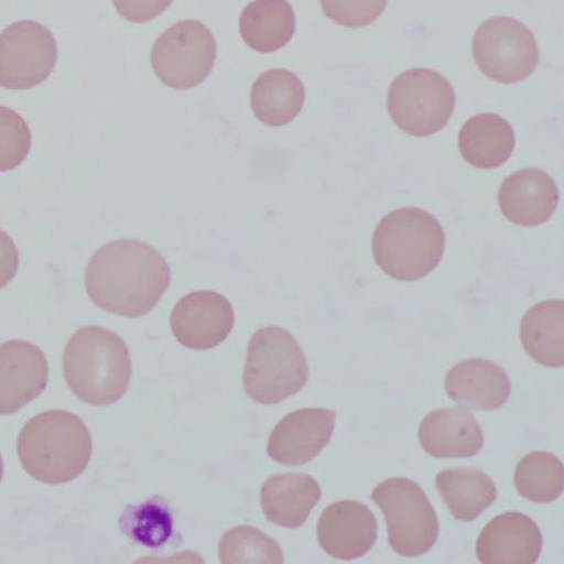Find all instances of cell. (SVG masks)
<instances>
[{"label": "cell", "instance_id": "obj_29", "mask_svg": "<svg viewBox=\"0 0 564 564\" xmlns=\"http://www.w3.org/2000/svg\"><path fill=\"white\" fill-rule=\"evenodd\" d=\"M325 15L348 29H361L375 23L384 12L388 0H321Z\"/></svg>", "mask_w": 564, "mask_h": 564}, {"label": "cell", "instance_id": "obj_24", "mask_svg": "<svg viewBox=\"0 0 564 564\" xmlns=\"http://www.w3.org/2000/svg\"><path fill=\"white\" fill-rule=\"evenodd\" d=\"M435 484L449 512L464 522L477 519L497 498L494 480L475 467L444 469Z\"/></svg>", "mask_w": 564, "mask_h": 564}, {"label": "cell", "instance_id": "obj_17", "mask_svg": "<svg viewBox=\"0 0 564 564\" xmlns=\"http://www.w3.org/2000/svg\"><path fill=\"white\" fill-rule=\"evenodd\" d=\"M447 395L471 410L494 411L501 408L511 393L507 372L490 360L471 358L452 367L445 377Z\"/></svg>", "mask_w": 564, "mask_h": 564}, {"label": "cell", "instance_id": "obj_12", "mask_svg": "<svg viewBox=\"0 0 564 564\" xmlns=\"http://www.w3.org/2000/svg\"><path fill=\"white\" fill-rule=\"evenodd\" d=\"M50 367L44 351L26 340L0 345V415L18 413L46 389Z\"/></svg>", "mask_w": 564, "mask_h": 564}, {"label": "cell", "instance_id": "obj_3", "mask_svg": "<svg viewBox=\"0 0 564 564\" xmlns=\"http://www.w3.org/2000/svg\"><path fill=\"white\" fill-rule=\"evenodd\" d=\"M66 381L76 397L107 406L121 400L132 378L130 350L115 332L87 326L69 339L64 354Z\"/></svg>", "mask_w": 564, "mask_h": 564}, {"label": "cell", "instance_id": "obj_32", "mask_svg": "<svg viewBox=\"0 0 564 564\" xmlns=\"http://www.w3.org/2000/svg\"><path fill=\"white\" fill-rule=\"evenodd\" d=\"M4 476V463L2 458V454H0V481H2Z\"/></svg>", "mask_w": 564, "mask_h": 564}, {"label": "cell", "instance_id": "obj_18", "mask_svg": "<svg viewBox=\"0 0 564 564\" xmlns=\"http://www.w3.org/2000/svg\"><path fill=\"white\" fill-rule=\"evenodd\" d=\"M419 441L435 458L476 456L484 446V433L474 414L463 408L430 412L421 422Z\"/></svg>", "mask_w": 564, "mask_h": 564}, {"label": "cell", "instance_id": "obj_23", "mask_svg": "<svg viewBox=\"0 0 564 564\" xmlns=\"http://www.w3.org/2000/svg\"><path fill=\"white\" fill-rule=\"evenodd\" d=\"M295 24L288 0H253L241 14L240 34L251 50L272 54L292 41Z\"/></svg>", "mask_w": 564, "mask_h": 564}, {"label": "cell", "instance_id": "obj_14", "mask_svg": "<svg viewBox=\"0 0 564 564\" xmlns=\"http://www.w3.org/2000/svg\"><path fill=\"white\" fill-rule=\"evenodd\" d=\"M336 412L327 409H301L283 417L273 430L268 454L285 466L313 460L329 443Z\"/></svg>", "mask_w": 564, "mask_h": 564}, {"label": "cell", "instance_id": "obj_31", "mask_svg": "<svg viewBox=\"0 0 564 564\" xmlns=\"http://www.w3.org/2000/svg\"><path fill=\"white\" fill-rule=\"evenodd\" d=\"M20 267V252L13 239L0 230V290L8 286L17 276Z\"/></svg>", "mask_w": 564, "mask_h": 564}, {"label": "cell", "instance_id": "obj_4", "mask_svg": "<svg viewBox=\"0 0 564 564\" xmlns=\"http://www.w3.org/2000/svg\"><path fill=\"white\" fill-rule=\"evenodd\" d=\"M444 250L445 235L438 220L414 207L387 215L372 238L377 265L398 281L425 278L438 267Z\"/></svg>", "mask_w": 564, "mask_h": 564}, {"label": "cell", "instance_id": "obj_15", "mask_svg": "<svg viewBox=\"0 0 564 564\" xmlns=\"http://www.w3.org/2000/svg\"><path fill=\"white\" fill-rule=\"evenodd\" d=\"M542 545L540 528L529 516L507 511L484 527L477 539L476 553L484 564H533Z\"/></svg>", "mask_w": 564, "mask_h": 564}, {"label": "cell", "instance_id": "obj_30", "mask_svg": "<svg viewBox=\"0 0 564 564\" xmlns=\"http://www.w3.org/2000/svg\"><path fill=\"white\" fill-rule=\"evenodd\" d=\"M174 0H113L118 13L131 23L144 24L161 17Z\"/></svg>", "mask_w": 564, "mask_h": 564}, {"label": "cell", "instance_id": "obj_25", "mask_svg": "<svg viewBox=\"0 0 564 564\" xmlns=\"http://www.w3.org/2000/svg\"><path fill=\"white\" fill-rule=\"evenodd\" d=\"M513 480L523 498L535 503L552 502L564 489L563 463L549 452L529 453L518 463Z\"/></svg>", "mask_w": 564, "mask_h": 564}, {"label": "cell", "instance_id": "obj_22", "mask_svg": "<svg viewBox=\"0 0 564 564\" xmlns=\"http://www.w3.org/2000/svg\"><path fill=\"white\" fill-rule=\"evenodd\" d=\"M305 97L304 85L295 74L273 69L256 80L251 90V107L262 123L280 128L297 118Z\"/></svg>", "mask_w": 564, "mask_h": 564}, {"label": "cell", "instance_id": "obj_2", "mask_svg": "<svg viewBox=\"0 0 564 564\" xmlns=\"http://www.w3.org/2000/svg\"><path fill=\"white\" fill-rule=\"evenodd\" d=\"M18 451L32 477L45 484L62 485L86 470L93 455V438L78 415L52 410L34 416L23 427Z\"/></svg>", "mask_w": 564, "mask_h": 564}, {"label": "cell", "instance_id": "obj_10", "mask_svg": "<svg viewBox=\"0 0 564 564\" xmlns=\"http://www.w3.org/2000/svg\"><path fill=\"white\" fill-rule=\"evenodd\" d=\"M58 62L52 32L32 21L18 22L0 35V86L28 90L45 83Z\"/></svg>", "mask_w": 564, "mask_h": 564}, {"label": "cell", "instance_id": "obj_13", "mask_svg": "<svg viewBox=\"0 0 564 564\" xmlns=\"http://www.w3.org/2000/svg\"><path fill=\"white\" fill-rule=\"evenodd\" d=\"M321 546L330 556L350 561L367 554L378 538V521L368 506L357 500L329 505L317 524Z\"/></svg>", "mask_w": 564, "mask_h": 564}, {"label": "cell", "instance_id": "obj_1", "mask_svg": "<svg viewBox=\"0 0 564 564\" xmlns=\"http://www.w3.org/2000/svg\"><path fill=\"white\" fill-rule=\"evenodd\" d=\"M172 271L152 246L121 239L100 248L86 271L87 293L105 312L124 317L151 313L171 286Z\"/></svg>", "mask_w": 564, "mask_h": 564}, {"label": "cell", "instance_id": "obj_11", "mask_svg": "<svg viewBox=\"0 0 564 564\" xmlns=\"http://www.w3.org/2000/svg\"><path fill=\"white\" fill-rule=\"evenodd\" d=\"M231 303L215 291H196L184 296L171 315L176 339L187 348L207 350L221 345L235 326Z\"/></svg>", "mask_w": 564, "mask_h": 564}, {"label": "cell", "instance_id": "obj_6", "mask_svg": "<svg viewBox=\"0 0 564 564\" xmlns=\"http://www.w3.org/2000/svg\"><path fill=\"white\" fill-rule=\"evenodd\" d=\"M371 499L384 514L389 543L398 554L420 556L434 546L440 535L438 518L417 482L405 477L386 479L375 488Z\"/></svg>", "mask_w": 564, "mask_h": 564}, {"label": "cell", "instance_id": "obj_20", "mask_svg": "<svg viewBox=\"0 0 564 564\" xmlns=\"http://www.w3.org/2000/svg\"><path fill=\"white\" fill-rule=\"evenodd\" d=\"M514 145V133L509 122L492 113L469 119L458 135L464 161L479 170L502 166L511 158Z\"/></svg>", "mask_w": 564, "mask_h": 564}, {"label": "cell", "instance_id": "obj_19", "mask_svg": "<svg viewBox=\"0 0 564 564\" xmlns=\"http://www.w3.org/2000/svg\"><path fill=\"white\" fill-rule=\"evenodd\" d=\"M322 498V488L303 473L278 474L261 489V505L267 518L281 527H302Z\"/></svg>", "mask_w": 564, "mask_h": 564}, {"label": "cell", "instance_id": "obj_16", "mask_svg": "<svg viewBox=\"0 0 564 564\" xmlns=\"http://www.w3.org/2000/svg\"><path fill=\"white\" fill-rule=\"evenodd\" d=\"M498 205L502 215L520 227L545 224L556 212L558 191L552 180L538 169H524L501 184Z\"/></svg>", "mask_w": 564, "mask_h": 564}, {"label": "cell", "instance_id": "obj_9", "mask_svg": "<svg viewBox=\"0 0 564 564\" xmlns=\"http://www.w3.org/2000/svg\"><path fill=\"white\" fill-rule=\"evenodd\" d=\"M217 45L212 32L200 22L184 21L156 41L152 66L159 79L176 90H189L212 74Z\"/></svg>", "mask_w": 564, "mask_h": 564}, {"label": "cell", "instance_id": "obj_21", "mask_svg": "<svg viewBox=\"0 0 564 564\" xmlns=\"http://www.w3.org/2000/svg\"><path fill=\"white\" fill-rule=\"evenodd\" d=\"M520 340L525 352L538 364L564 366V302L547 300L527 311L521 319Z\"/></svg>", "mask_w": 564, "mask_h": 564}, {"label": "cell", "instance_id": "obj_27", "mask_svg": "<svg viewBox=\"0 0 564 564\" xmlns=\"http://www.w3.org/2000/svg\"><path fill=\"white\" fill-rule=\"evenodd\" d=\"M120 524L131 540L152 549L164 545L174 531L172 512L156 499L128 507Z\"/></svg>", "mask_w": 564, "mask_h": 564}, {"label": "cell", "instance_id": "obj_28", "mask_svg": "<svg viewBox=\"0 0 564 564\" xmlns=\"http://www.w3.org/2000/svg\"><path fill=\"white\" fill-rule=\"evenodd\" d=\"M32 149V133L26 121L14 110L0 106V172L21 166Z\"/></svg>", "mask_w": 564, "mask_h": 564}, {"label": "cell", "instance_id": "obj_8", "mask_svg": "<svg viewBox=\"0 0 564 564\" xmlns=\"http://www.w3.org/2000/svg\"><path fill=\"white\" fill-rule=\"evenodd\" d=\"M473 55L480 72L501 85L527 79L539 64L533 34L509 18L491 19L478 28L473 39Z\"/></svg>", "mask_w": 564, "mask_h": 564}, {"label": "cell", "instance_id": "obj_26", "mask_svg": "<svg viewBox=\"0 0 564 564\" xmlns=\"http://www.w3.org/2000/svg\"><path fill=\"white\" fill-rule=\"evenodd\" d=\"M224 564H282L284 554L280 544L257 528L239 525L224 534L219 545Z\"/></svg>", "mask_w": 564, "mask_h": 564}, {"label": "cell", "instance_id": "obj_5", "mask_svg": "<svg viewBox=\"0 0 564 564\" xmlns=\"http://www.w3.org/2000/svg\"><path fill=\"white\" fill-rule=\"evenodd\" d=\"M308 375L306 357L288 330L270 326L252 336L243 375L245 390L252 400L278 404L299 393Z\"/></svg>", "mask_w": 564, "mask_h": 564}, {"label": "cell", "instance_id": "obj_7", "mask_svg": "<svg viewBox=\"0 0 564 564\" xmlns=\"http://www.w3.org/2000/svg\"><path fill=\"white\" fill-rule=\"evenodd\" d=\"M387 107L394 124L403 132L425 138L440 132L449 121L456 96L441 74L416 68L401 74L391 85Z\"/></svg>", "mask_w": 564, "mask_h": 564}]
</instances>
